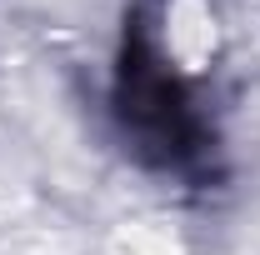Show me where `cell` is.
Returning <instances> with one entry per match:
<instances>
[{
	"mask_svg": "<svg viewBox=\"0 0 260 255\" xmlns=\"http://www.w3.org/2000/svg\"><path fill=\"white\" fill-rule=\"evenodd\" d=\"M120 120H125V135L140 140V150H150V160L160 165H185L195 145V110L185 85L160 65L155 50L135 45L120 65Z\"/></svg>",
	"mask_w": 260,
	"mask_h": 255,
	"instance_id": "1",
	"label": "cell"
}]
</instances>
